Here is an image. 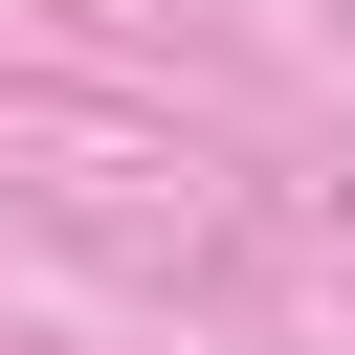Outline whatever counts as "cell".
<instances>
[{"label":"cell","mask_w":355,"mask_h":355,"mask_svg":"<svg viewBox=\"0 0 355 355\" xmlns=\"http://www.w3.org/2000/svg\"><path fill=\"white\" fill-rule=\"evenodd\" d=\"M333 200H355V178H333Z\"/></svg>","instance_id":"cell-1"}]
</instances>
